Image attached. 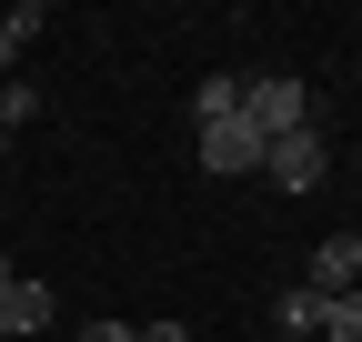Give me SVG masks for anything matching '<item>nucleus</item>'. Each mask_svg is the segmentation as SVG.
<instances>
[{"label": "nucleus", "instance_id": "obj_4", "mask_svg": "<svg viewBox=\"0 0 362 342\" xmlns=\"http://www.w3.org/2000/svg\"><path fill=\"white\" fill-rule=\"evenodd\" d=\"M312 292H322V302H342V292H362V232H332L322 252H312Z\"/></svg>", "mask_w": 362, "mask_h": 342}, {"label": "nucleus", "instance_id": "obj_5", "mask_svg": "<svg viewBox=\"0 0 362 342\" xmlns=\"http://www.w3.org/2000/svg\"><path fill=\"white\" fill-rule=\"evenodd\" d=\"M40 322H51V292H40V282H0V332H40Z\"/></svg>", "mask_w": 362, "mask_h": 342}, {"label": "nucleus", "instance_id": "obj_1", "mask_svg": "<svg viewBox=\"0 0 362 342\" xmlns=\"http://www.w3.org/2000/svg\"><path fill=\"white\" fill-rule=\"evenodd\" d=\"M242 121H252L262 141L312 131V91H302V81H282V71H272V81H242Z\"/></svg>", "mask_w": 362, "mask_h": 342}, {"label": "nucleus", "instance_id": "obj_3", "mask_svg": "<svg viewBox=\"0 0 362 342\" xmlns=\"http://www.w3.org/2000/svg\"><path fill=\"white\" fill-rule=\"evenodd\" d=\"M202 171H262V131H252L242 111L202 121Z\"/></svg>", "mask_w": 362, "mask_h": 342}, {"label": "nucleus", "instance_id": "obj_8", "mask_svg": "<svg viewBox=\"0 0 362 342\" xmlns=\"http://www.w3.org/2000/svg\"><path fill=\"white\" fill-rule=\"evenodd\" d=\"M322 342H362V292H342V302H322Z\"/></svg>", "mask_w": 362, "mask_h": 342}, {"label": "nucleus", "instance_id": "obj_14", "mask_svg": "<svg viewBox=\"0 0 362 342\" xmlns=\"http://www.w3.org/2000/svg\"><path fill=\"white\" fill-rule=\"evenodd\" d=\"M262 342H282V332H262Z\"/></svg>", "mask_w": 362, "mask_h": 342}, {"label": "nucleus", "instance_id": "obj_9", "mask_svg": "<svg viewBox=\"0 0 362 342\" xmlns=\"http://www.w3.org/2000/svg\"><path fill=\"white\" fill-rule=\"evenodd\" d=\"M21 121H40V91L30 81H0V131H21Z\"/></svg>", "mask_w": 362, "mask_h": 342}, {"label": "nucleus", "instance_id": "obj_7", "mask_svg": "<svg viewBox=\"0 0 362 342\" xmlns=\"http://www.w3.org/2000/svg\"><path fill=\"white\" fill-rule=\"evenodd\" d=\"M40 30V0H21V11H0V71H11L21 61V40Z\"/></svg>", "mask_w": 362, "mask_h": 342}, {"label": "nucleus", "instance_id": "obj_13", "mask_svg": "<svg viewBox=\"0 0 362 342\" xmlns=\"http://www.w3.org/2000/svg\"><path fill=\"white\" fill-rule=\"evenodd\" d=\"M0 282H11V262H0Z\"/></svg>", "mask_w": 362, "mask_h": 342}, {"label": "nucleus", "instance_id": "obj_10", "mask_svg": "<svg viewBox=\"0 0 362 342\" xmlns=\"http://www.w3.org/2000/svg\"><path fill=\"white\" fill-rule=\"evenodd\" d=\"M192 111H202V121H221V111H242V81H202V91H192Z\"/></svg>", "mask_w": 362, "mask_h": 342}, {"label": "nucleus", "instance_id": "obj_2", "mask_svg": "<svg viewBox=\"0 0 362 342\" xmlns=\"http://www.w3.org/2000/svg\"><path fill=\"white\" fill-rule=\"evenodd\" d=\"M262 182H272V191H312V182H322V131H282V141H262Z\"/></svg>", "mask_w": 362, "mask_h": 342}, {"label": "nucleus", "instance_id": "obj_11", "mask_svg": "<svg viewBox=\"0 0 362 342\" xmlns=\"http://www.w3.org/2000/svg\"><path fill=\"white\" fill-rule=\"evenodd\" d=\"M81 342H141L131 322H81Z\"/></svg>", "mask_w": 362, "mask_h": 342}, {"label": "nucleus", "instance_id": "obj_6", "mask_svg": "<svg viewBox=\"0 0 362 342\" xmlns=\"http://www.w3.org/2000/svg\"><path fill=\"white\" fill-rule=\"evenodd\" d=\"M272 322H282V342H322V292H312V282H292L282 302H272Z\"/></svg>", "mask_w": 362, "mask_h": 342}, {"label": "nucleus", "instance_id": "obj_15", "mask_svg": "<svg viewBox=\"0 0 362 342\" xmlns=\"http://www.w3.org/2000/svg\"><path fill=\"white\" fill-rule=\"evenodd\" d=\"M0 141H11V131H0Z\"/></svg>", "mask_w": 362, "mask_h": 342}, {"label": "nucleus", "instance_id": "obj_12", "mask_svg": "<svg viewBox=\"0 0 362 342\" xmlns=\"http://www.w3.org/2000/svg\"><path fill=\"white\" fill-rule=\"evenodd\" d=\"M141 342H192V332H181V322H141Z\"/></svg>", "mask_w": 362, "mask_h": 342}]
</instances>
